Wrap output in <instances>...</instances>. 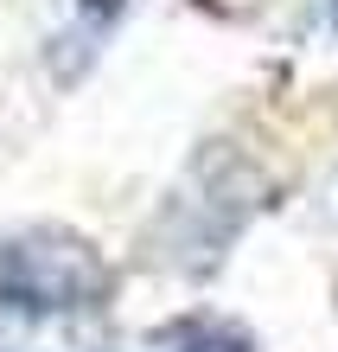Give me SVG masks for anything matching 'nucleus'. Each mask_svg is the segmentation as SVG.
<instances>
[{"mask_svg": "<svg viewBox=\"0 0 338 352\" xmlns=\"http://www.w3.org/2000/svg\"><path fill=\"white\" fill-rule=\"evenodd\" d=\"M109 295V263L96 256V243H83L71 231H19L0 243V307L26 320L51 314H83L102 307Z\"/></svg>", "mask_w": 338, "mask_h": 352, "instance_id": "f257e3e1", "label": "nucleus"}, {"mask_svg": "<svg viewBox=\"0 0 338 352\" xmlns=\"http://www.w3.org/2000/svg\"><path fill=\"white\" fill-rule=\"evenodd\" d=\"M179 352H249V340L237 327H198V333H185Z\"/></svg>", "mask_w": 338, "mask_h": 352, "instance_id": "f03ea898", "label": "nucleus"}]
</instances>
